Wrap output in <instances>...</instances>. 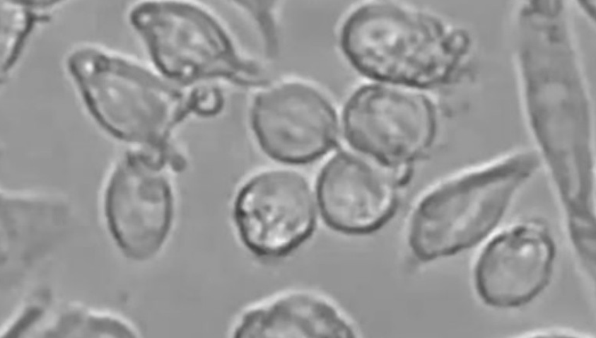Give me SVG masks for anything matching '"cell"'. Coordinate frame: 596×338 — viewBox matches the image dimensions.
I'll use <instances>...</instances> for the list:
<instances>
[{"mask_svg": "<svg viewBox=\"0 0 596 338\" xmlns=\"http://www.w3.org/2000/svg\"><path fill=\"white\" fill-rule=\"evenodd\" d=\"M339 42L347 61L362 76L416 88L447 83L469 45L466 34L438 18L387 1L353 11L341 25Z\"/></svg>", "mask_w": 596, "mask_h": 338, "instance_id": "obj_1", "label": "cell"}, {"mask_svg": "<svg viewBox=\"0 0 596 338\" xmlns=\"http://www.w3.org/2000/svg\"><path fill=\"white\" fill-rule=\"evenodd\" d=\"M67 69L90 115L113 137L132 146L163 148L191 115L188 92L151 64L98 45L69 55Z\"/></svg>", "mask_w": 596, "mask_h": 338, "instance_id": "obj_2", "label": "cell"}, {"mask_svg": "<svg viewBox=\"0 0 596 338\" xmlns=\"http://www.w3.org/2000/svg\"><path fill=\"white\" fill-rule=\"evenodd\" d=\"M128 20L151 64L177 85L223 81L261 87L267 82L260 66L240 52L222 20L201 1H139Z\"/></svg>", "mask_w": 596, "mask_h": 338, "instance_id": "obj_3", "label": "cell"}, {"mask_svg": "<svg viewBox=\"0 0 596 338\" xmlns=\"http://www.w3.org/2000/svg\"><path fill=\"white\" fill-rule=\"evenodd\" d=\"M530 152H515L455 177L429 193L409 230L416 257L431 261L469 249L489 237L518 192L539 165Z\"/></svg>", "mask_w": 596, "mask_h": 338, "instance_id": "obj_4", "label": "cell"}, {"mask_svg": "<svg viewBox=\"0 0 596 338\" xmlns=\"http://www.w3.org/2000/svg\"><path fill=\"white\" fill-rule=\"evenodd\" d=\"M168 154L132 146L116 163L106 190L110 230L128 257L147 260L163 247L173 228L175 200Z\"/></svg>", "mask_w": 596, "mask_h": 338, "instance_id": "obj_5", "label": "cell"}, {"mask_svg": "<svg viewBox=\"0 0 596 338\" xmlns=\"http://www.w3.org/2000/svg\"><path fill=\"white\" fill-rule=\"evenodd\" d=\"M342 119L349 143L389 168L409 165L424 155L438 127L436 112L428 98L382 85L357 89L346 102Z\"/></svg>", "mask_w": 596, "mask_h": 338, "instance_id": "obj_6", "label": "cell"}, {"mask_svg": "<svg viewBox=\"0 0 596 338\" xmlns=\"http://www.w3.org/2000/svg\"><path fill=\"white\" fill-rule=\"evenodd\" d=\"M232 214L243 245L265 260L293 252L312 236L317 222L308 182L286 169L264 170L246 180L234 197Z\"/></svg>", "mask_w": 596, "mask_h": 338, "instance_id": "obj_7", "label": "cell"}, {"mask_svg": "<svg viewBox=\"0 0 596 338\" xmlns=\"http://www.w3.org/2000/svg\"><path fill=\"white\" fill-rule=\"evenodd\" d=\"M250 124L263 152L287 164L316 161L334 146L338 135L332 103L322 92L301 83L259 91L250 106Z\"/></svg>", "mask_w": 596, "mask_h": 338, "instance_id": "obj_8", "label": "cell"}, {"mask_svg": "<svg viewBox=\"0 0 596 338\" xmlns=\"http://www.w3.org/2000/svg\"><path fill=\"white\" fill-rule=\"evenodd\" d=\"M556 245L542 221L525 220L491 237L474 267L480 298L496 308H515L537 298L549 284Z\"/></svg>", "mask_w": 596, "mask_h": 338, "instance_id": "obj_9", "label": "cell"}, {"mask_svg": "<svg viewBox=\"0 0 596 338\" xmlns=\"http://www.w3.org/2000/svg\"><path fill=\"white\" fill-rule=\"evenodd\" d=\"M400 187L392 168L344 151L323 166L316 188L326 224L337 232L358 235L370 233L388 221Z\"/></svg>", "mask_w": 596, "mask_h": 338, "instance_id": "obj_10", "label": "cell"}, {"mask_svg": "<svg viewBox=\"0 0 596 338\" xmlns=\"http://www.w3.org/2000/svg\"><path fill=\"white\" fill-rule=\"evenodd\" d=\"M233 334L239 338L353 337L354 330L327 301L296 292L249 308Z\"/></svg>", "mask_w": 596, "mask_h": 338, "instance_id": "obj_11", "label": "cell"}, {"mask_svg": "<svg viewBox=\"0 0 596 338\" xmlns=\"http://www.w3.org/2000/svg\"><path fill=\"white\" fill-rule=\"evenodd\" d=\"M58 1L0 2V69L6 76L18 61L27 39L38 21L49 19Z\"/></svg>", "mask_w": 596, "mask_h": 338, "instance_id": "obj_12", "label": "cell"}, {"mask_svg": "<svg viewBox=\"0 0 596 338\" xmlns=\"http://www.w3.org/2000/svg\"><path fill=\"white\" fill-rule=\"evenodd\" d=\"M225 98L219 84L204 83L189 87L188 103L191 115L212 117L220 113Z\"/></svg>", "mask_w": 596, "mask_h": 338, "instance_id": "obj_13", "label": "cell"}]
</instances>
